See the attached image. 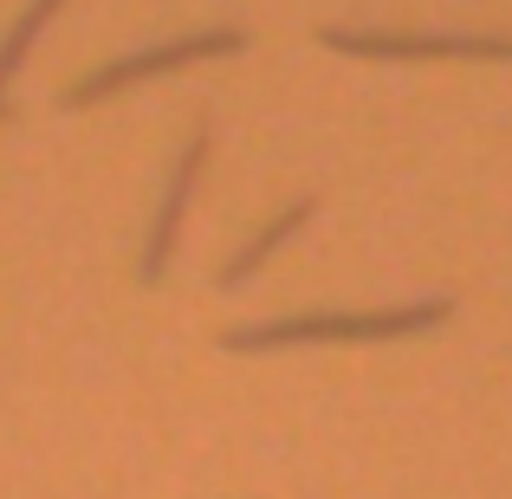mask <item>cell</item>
<instances>
[{
    "instance_id": "obj_1",
    "label": "cell",
    "mask_w": 512,
    "mask_h": 499,
    "mask_svg": "<svg viewBox=\"0 0 512 499\" xmlns=\"http://www.w3.org/2000/svg\"><path fill=\"white\" fill-rule=\"evenodd\" d=\"M454 318V299H409V305H370V312H286L253 318L221 337L227 350H299V344H389V337H422Z\"/></svg>"
},
{
    "instance_id": "obj_2",
    "label": "cell",
    "mask_w": 512,
    "mask_h": 499,
    "mask_svg": "<svg viewBox=\"0 0 512 499\" xmlns=\"http://www.w3.org/2000/svg\"><path fill=\"white\" fill-rule=\"evenodd\" d=\"M240 46H247L240 26H201V33L156 39V46H137V52H124V59L91 65L78 85H65L59 104L65 111H85V104L111 98V91H130V85H143V78H156V72H182V65H195V59H221V52H240Z\"/></svg>"
},
{
    "instance_id": "obj_3",
    "label": "cell",
    "mask_w": 512,
    "mask_h": 499,
    "mask_svg": "<svg viewBox=\"0 0 512 499\" xmlns=\"http://www.w3.org/2000/svg\"><path fill=\"white\" fill-rule=\"evenodd\" d=\"M331 52L350 59H506L512 65V39L500 33H363V26H325Z\"/></svg>"
},
{
    "instance_id": "obj_4",
    "label": "cell",
    "mask_w": 512,
    "mask_h": 499,
    "mask_svg": "<svg viewBox=\"0 0 512 499\" xmlns=\"http://www.w3.org/2000/svg\"><path fill=\"white\" fill-rule=\"evenodd\" d=\"M208 150H214V124H208V117H195V130H188L182 156H175V175H169L163 201H156L150 240H143V260H137V279H143V286H156V279L169 273L175 240H182V221H188V201H195V182H201V163H208Z\"/></svg>"
},
{
    "instance_id": "obj_5",
    "label": "cell",
    "mask_w": 512,
    "mask_h": 499,
    "mask_svg": "<svg viewBox=\"0 0 512 499\" xmlns=\"http://www.w3.org/2000/svg\"><path fill=\"white\" fill-rule=\"evenodd\" d=\"M312 214H318V195H299V201H286V208H279V214H273V221H266V227H260V234H253V240H247V247H240V253H234V260H227V266H221V273H214V286H221V292H234V286H247V279H253V273H260V266H266V260H273V253H279V247H286V240H292V234H299V227H305V221H312Z\"/></svg>"
},
{
    "instance_id": "obj_6",
    "label": "cell",
    "mask_w": 512,
    "mask_h": 499,
    "mask_svg": "<svg viewBox=\"0 0 512 499\" xmlns=\"http://www.w3.org/2000/svg\"><path fill=\"white\" fill-rule=\"evenodd\" d=\"M65 0H33V7L20 13V20H13V33L0 39V104H7V85H13V72H20L26 65V52H33V39L46 33L52 26V13H59Z\"/></svg>"
}]
</instances>
